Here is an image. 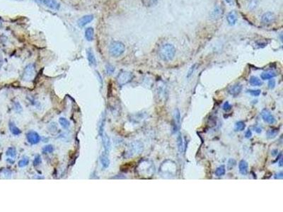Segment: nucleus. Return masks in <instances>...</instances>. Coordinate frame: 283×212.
<instances>
[{
    "instance_id": "1",
    "label": "nucleus",
    "mask_w": 283,
    "mask_h": 212,
    "mask_svg": "<svg viewBox=\"0 0 283 212\" xmlns=\"http://www.w3.org/2000/svg\"><path fill=\"white\" fill-rule=\"evenodd\" d=\"M175 55L176 48L171 44H164L159 50V56L163 61H171L174 58Z\"/></svg>"
},
{
    "instance_id": "2",
    "label": "nucleus",
    "mask_w": 283,
    "mask_h": 212,
    "mask_svg": "<svg viewBox=\"0 0 283 212\" xmlns=\"http://www.w3.org/2000/svg\"><path fill=\"white\" fill-rule=\"evenodd\" d=\"M108 50L111 56L113 57H118L124 53L125 50V47L121 42L114 41L111 43Z\"/></svg>"
},
{
    "instance_id": "3",
    "label": "nucleus",
    "mask_w": 283,
    "mask_h": 212,
    "mask_svg": "<svg viewBox=\"0 0 283 212\" xmlns=\"http://www.w3.org/2000/svg\"><path fill=\"white\" fill-rule=\"evenodd\" d=\"M133 78V74L128 71H122L117 77L118 83L120 85H124L130 82Z\"/></svg>"
},
{
    "instance_id": "4",
    "label": "nucleus",
    "mask_w": 283,
    "mask_h": 212,
    "mask_svg": "<svg viewBox=\"0 0 283 212\" xmlns=\"http://www.w3.org/2000/svg\"><path fill=\"white\" fill-rule=\"evenodd\" d=\"M35 75V67L33 64H28L24 70L23 79L25 81H30L33 79Z\"/></svg>"
},
{
    "instance_id": "5",
    "label": "nucleus",
    "mask_w": 283,
    "mask_h": 212,
    "mask_svg": "<svg viewBox=\"0 0 283 212\" xmlns=\"http://www.w3.org/2000/svg\"><path fill=\"white\" fill-rule=\"evenodd\" d=\"M276 20V16L274 13L268 12L265 13V14L262 16L261 21L262 23L265 24V25H270V24L273 23Z\"/></svg>"
},
{
    "instance_id": "6",
    "label": "nucleus",
    "mask_w": 283,
    "mask_h": 212,
    "mask_svg": "<svg viewBox=\"0 0 283 212\" xmlns=\"http://www.w3.org/2000/svg\"><path fill=\"white\" fill-rule=\"evenodd\" d=\"M26 139L31 144H36L41 141L39 134L35 131H30L26 134Z\"/></svg>"
},
{
    "instance_id": "7",
    "label": "nucleus",
    "mask_w": 283,
    "mask_h": 212,
    "mask_svg": "<svg viewBox=\"0 0 283 212\" xmlns=\"http://www.w3.org/2000/svg\"><path fill=\"white\" fill-rule=\"evenodd\" d=\"M35 2L43 4L45 5L47 7L53 10H57L60 7V4L56 0H35Z\"/></svg>"
},
{
    "instance_id": "8",
    "label": "nucleus",
    "mask_w": 283,
    "mask_h": 212,
    "mask_svg": "<svg viewBox=\"0 0 283 212\" xmlns=\"http://www.w3.org/2000/svg\"><path fill=\"white\" fill-rule=\"evenodd\" d=\"M261 117L263 120L268 124H273L276 121L275 117L272 115L271 113L268 110H266V109H265L261 112Z\"/></svg>"
},
{
    "instance_id": "9",
    "label": "nucleus",
    "mask_w": 283,
    "mask_h": 212,
    "mask_svg": "<svg viewBox=\"0 0 283 212\" xmlns=\"http://www.w3.org/2000/svg\"><path fill=\"white\" fill-rule=\"evenodd\" d=\"M93 15H86L82 16V18L78 20V26L79 27L83 28L84 26H85L86 25H87L88 23H89L90 22L93 21Z\"/></svg>"
},
{
    "instance_id": "10",
    "label": "nucleus",
    "mask_w": 283,
    "mask_h": 212,
    "mask_svg": "<svg viewBox=\"0 0 283 212\" xmlns=\"http://www.w3.org/2000/svg\"><path fill=\"white\" fill-rule=\"evenodd\" d=\"M249 165L245 160H241L238 163V169H239L240 173L243 175H246L248 173Z\"/></svg>"
},
{
    "instance_id": "11",
    "label": "nucleus",
    "mask_w": 283,
    "mask_h": 212,
    "mask_svg": "<svg viewBox=\"0 0 283 212\" xmlns=\"http://www.w3.org/2000/svg\"><path fill=\"white\" fill-rule=\"evenodd\" d=\"M86 54H87V59L91 65L96 66V59L95 55L93 54L92 50L91 48L87 49L86 50Z\"/></svg>"
},
{
    "instance_id": "12",
    "label": "nucleus",
    "mask_w": 283,
    "mask_h": 212,
    "mask_svg": "<svg viewBox=\"0 0 283 212\" xmlns=\"http://www.w3.org/2000/svg\"><path fill=\"white\" fill-rule=\"evenodd\" d=\"M242 90V86L240 84H236L234 86H233L231 88L229 89V92L230 93L231 95H234V96H237L239 93H241V91Z\"/></svg>"
},
{
    "instance_id": "13",
    "label": "nucleus",
    "mask_w": 283,
    "mask_h": 212,
    "mask_svg": "<svg viewBox=\"0 0 283 212\" xmlns=\"http://www.w3.org/2000/svg\"><path fill=\"white\" fill-rule=\"evenodd\" d=\"M227 22H228L230 26L235 25L237 21V16H236L235 13L232 12L229 13L227 16Z\"/></svg>"
},
{
    "instance_id": "14",
    "label": "nucleus",
    "mask_w": 283,
    "mask_h": 212,
    "mask_svg": "<svg viewBox=\"0 0 283 212\" xmlns=\"http://www.w3.org/2000/svg\"><path fill=\"white\" fill-rule=\"evenodd\" d=\"M100 160H101L102 166H103L104 168H108L109 165H110V160L108 159V156L106 154V153H103V154H101V156H100Z\"/></svg>"
},
{
    "instance_id": "15",
    "label": "nucleus",
    "mask_w": 283,
    "mask_h": 212,
    "mask_svg": "<svg viewBox=\"0 0 283 212\" xmlns=\"http://www.w3.org/2000/svg\"><path fill=\"white\" fill-rule=\"evenodd\" d=\"M94 36V30L93 28L89 27L85 31V37L88 41H92Z\"/></svg>"
},
{
    "instance_id": "16",
    "label": "nucleus",
    "mask_w": 283,
    "mask_h": 212,
    "mask_svg": "<svg viewBox=\"0 0 283 212\" xmlns=\"http://www.w3.org/2000/svg\"><path fill=\"white\" fill-rule=\"evenodd\" d=\"M9 127L10 131L12 132V135H14L15 136H18L21 133V131L20 130L19 128H18V127L15 125V124L14 123V122H9Z\"/></svg>"
},
{
    "instance_id": "17",
    "label": "nucleus",
    "mask_w": 283,
    "mask_h": 212,
    "mask_svg": "<svg viewBox=\"0 0 283 212\" xmlns=\"http://www.w3.org/2000/svg\"><path fill=\"white\" fill-rule=\"evenodd\" d=\"M103 144L105 149V151H106V153H108L111 147V142L110 139H109V137L107 135H104L103 137Z\"/></svg>"
},
{
    "instance_id": "18",
    "label": "nucleus",
    "mask_w": 283,
    "mask_h": 212,
    "mask_svg": "<svg viewBox=\"0 0 283 212\" xmlns=\"http://www.w3.org/2000/svg\"><path fill=\"white\" fill-rule=\"evenodd\" d=\"M276 76V74L274 72H271V71H268V72H263L262 73L261 76V79L263 80H268V79H273Z\"/></svg>"
},
{
    "instance_id": "19",
    "label": "nucleus",
    "mask_w": 283,
    "mask_h": 212,
    "mask_svg": "<svg viewBox=\"0 0 283 212\" xmlns=\"http://www.w3.org/2000/svg\"><path fill=\"white\" fill-rule=\"evenodd\" d=\"M250 84L251 86H260L262 85V81H260V79H258V77H251L250 79Z\"/></svg>"
},
{
    "instance_id": "20",
    "label": "nucleus",
    "mask_w": 283,
    "mask_h": 212,
    "mask_svg": "<svg viewBox=\"0 0 283 212\" xmlns=\"http://www.w3.org/2000/svg\"><path fill=\"white\" fill-rule=\"evenodd\" d=\"M59 122H60V125H61L64 129H68L70 126V122H69L68 120L64 117H60L59 119Z\"/></svg>"
},
{
    "instance_id": "21",
    "label": "nucleus",
    "mask_w": 283,
    "mask_h": 212,
    "mask_svg": "<svg viewBox=\"0 0 283 212\" xmlns=\"http://www.w3.org/2000/svg\"><path fill=\"white\" fill-rule=\"evenodd\" d=\"M225 173H226V168H225L224 166H221L216 169L215 171V175L217 177H221L223 176Z\"/></svg>"
},
{
    "instance_id": "22",
    "label": "nucleus",
    "mask_w": 283,
    "mask_h": 212,
    "mask_svg": "<svg viewBox=\"0 0 283 212\" xmlns=\"http://www.w3.org/2000/svg\"><path fill=\"white\" fill-rule=\"evenodd\" d=\"M245 127H246V124H245V122L244 121H238L235 124L234 129L235 131H241L244 130Z\"/></svg>"
},
{
    "instance_id": "23",
    "label": "nucleus",
    "mask_w": 283,
    "mask_h": 212,
    "mask_svg": "<svg viewBox=\"0 0 283 212\" xmlns=\"http://www.w3.org/2000/svg\"><path fill=\"white\" fill-rule=\"evenodd\" d=\"M259 4V1L258 0H249V3L247 4L248 6V9L251 10L255 9L258 6Z\"/></svg>"
},
{
    "instance_id": "24",
    "label": "nucleus",
    "mask_w": 283,
    "mask_h": 212,
    "mask_svg": "<svg viewBox=\"0 0 283 212\" xmlns=\"http://www.w3.org/2000/svg\"><path fill=\"white\" fill-rule=\"evenodd\" d=\"M6 155L11 158H15L16 156V149L14 147H9L6 151Z\"/></svg>"
},
{
    "instance_id": "25",
    "label": "nucleus",
    "mask_w": 283,
    "mask_h": 212,
    "mask_svg": "<svg viewBox=\"0 0 283 212\" xmlns=\"http://www.w3.org/2000/svg\"><path fill=\"white\" fill-rule=\"evenodd\" d=\"M177 145H178V148H179V151L180 153L183 152V142L182 137H181V135H180V134H179V136H178Z\"/></svg>"
},
{
    "instance_id": "26",
    "label": "nucleus",
    "mask_w": 283,
    "mask_h": 212,
    "mask_svg": "<svg viewBox=\"0 0 283 212\" xmlns=\"http://www.w3.org/2000/svg\"><path fill=\"white\" fill-rule=\"evenodd\" d=\"M28 163H29V158L25 156V157H24L21 160H19L18 164H19V166L20 168H24V167L28 166Z\"/></svg>"
},
{
    "instance_id": "27",
    "label": "nucleus",
    "mask_w": 283,
    "mask_h": 212,
    "mask_svg": "<svg viewBox=\"0 0 283 212\" xmlns=\"http://www.w3.org/2000/svg\"><path fill=\"white\" fill-rule=\"evenodd\" d=\"M278 131H279V129H270L268 131V137L270 138V139H273V138H275L276 136H277Z\"/></svg>"
},
{
    "instance_id": "28",
    "label": "nucleus",
    "mask_w": 283,
    "mask_h": 212,
    "mask_svg": "<svg viewBox=\"0 0 283 212\" xmlns=\"http://www.w3.org/2000/svg\"><path fill=\"white\" fill-rule=\"evenodd\" d=\"M174 118H175V126H176V129H177V125H179L180 124V112L179 110L176 109V112L174 114Z\"/></svg>"
},
{
    "instance_id": "29",
    "label": "nucleus",
    "mask_w": 283,
    "mask_h": 212,
    "mask_svg": "<svg viewBox=\"0 0 283 212\" xmlns=\"http://www.w3.org/2000/svg\"><path fill=\"white\" fill-rule=\"evenodd\" d=\"M54 151V147H53V145L49 144V145H46L45 146H44V148L43 149V152L45 153H51Z\"/></svg>"
},
{
    "instance_id": "30",
    "label": "nucleus",
    "mask_w": 283,
    "mask_h": 212,
    "mask_svg": "<svg viewBox=\"0 0 283 212\" xmlns=\"http://www.w3.org/2000/svg\"><path fill=\"white\" fill-rule=\"evenodd\" d=\"M157 2L158 0H143L144 4L146 6H148V7L155 5L157 3Z\"/></svg>"
},
{
    "instance_id": "31",
    "label": "nucleus",
    "mask_w": 283,
    "mask_h": 212,
    "mask_svg": "<svg viewBox=\"0 0 283 212\" xmlns=\"http://www.w3.org/2000/svg\"><path fill=\"white\" fill-rule=\"evenodd\" d=\"M41 161H42V160H41V156L37 155L35 157L34 160H33V166H38V165H40L41 163Z\"/></svg>"
},
{
    "instance_id": "32",
    "label": "nucleus",
    "mask_w": 283,
    "mask_h": 212,
    "mask_svg": "<svg viewBox=\"0 0 283 212\" xmlns=\"http://www.w3.org/2000/svg\"><path fill=\"white\" fill-rule=\"evenodd\" d=\"M247 92L250 93V94L251 95H253V96H258V95L260 94V92H261V91H260V90H259V89H256V90H248Z\"/></svg>"
},
{
    "instance_id": "33",
    "label": "nucleus",
    "mask_w": 283,
    "mask_h": 212,
    "mask_svg": "<svg viewBox=\"0 0 283 212\" xmlns=\"http://www.w3.org/2000/svg\"><path fill=\"white\" fill-rule=\"evenodd\" d=\"M236 164H237V162H236V160L234 159H233V158H231V159H229V162H228V165H227L228 169L230 170L231 168H233L234 167L236 166Z\"/></svg>"
},
{
    "instance_id": "34",
    "label": "nucleus",
    "mask_w": 283,
    "mask_h": 212,
    "mask_svg": "<svg viewBox=\"0 0 283 212\" xmlns=\"http://www.w3.org/2000/svg\"><path fill=\"white\" fill-rule=\"evenodd\" d=\"M115 71V67L111 64H108L106 66V71L108 73V74H112Z\"/></svg>"
},
{
    "instance_id": "35",
    "label": "nucleus",
    "mask_w": 283,
    "mask_h": 212,
    "mask_svg": "<svg viewBox=\"0 0 283 212\" xmlns=\"http://www.w3.org/2000/svg\"><path fill=\"white\" fill-rule=\"evenodd\" d=\"M231 109V106L229 104V102L228 101L225 102L224 104L223 105V110L225 111H229Z\"/></svg>"
},
{
    "instance_id": "36",
    "label": "nucleus",
    "mask_w": 283,
    "mask_h": 212,
    "mask_svg": "<svg viewBox=\"0 0 283 212\" xmlns=\"http://www.w3.org/2000/svg\"><path fill=\"white\" fill-rule=\"evenodd\" d=\"M275 81L273 79H271V80H270V81L268 82V87L270 89H273L275 88Z\"/></svg>"
},
{
    "instance_id": "37",
    "label": "nucleus",
    "mask_w": 283,
    "mask_h": 212,
    "mask_svg": "<svg viewBox=\"0 0 283 212\" xmlns=\"http://www.w3.org/2000/svg\"><path fill=\"white\" fill-rule=\"evenodd\" d=\"M245 137H246V138H247V139H249V138H251V137H252V132H251V131L250 130V129H249V130L246 132V134H245Z\"/></svg>"
},
{
    "instance_id": "38",
    "label": "nucleus",
    "mask_w": 283,
    "mask_h": 212,
    "mask_svg": "<svg viewBox=\"0 0 283 212\" xmlns=\"http://www.w3.org/2000/svg\"><path fill=\"white\" fill-rule=\"evenodd\" d=\"M282 178H283V173H282V172H280V173L276 174L275 176V179H282Z\"/></svg>"
},
{
    "instance_id": "39",
    "label": "nucleus",
    "mask_w": 283,
    "mask_h": 212,
    "mask_svg": "<svg viewBox=\"0 0 283 212\" xmlns=\"http://www.w3.org/2000/svg\"><path fill=\"white\" fill-rule=\"evenodd\" d=\"M195 65H193V66H192V67H191V69H190V71H189V72H188V77H190V76L191 74H192V73L193 72V71H194V70H195Z\"/></svg>"
},
{
    "instance_id": "40",
    "label": "nucleus",
    "mask_w": 283,
    "mask_h": 212,
    "mask_svg": "<svg viewBox=\"0 0 283 212\" xmlns=\"http://www.w3.org/2000/svg\"><path fill=\"white\" fill-rule=\"evenodd\" d=\"M255 129H256V132H258V133L261 132V129H260V128H258V127H256Z\"/></svg>"
},
{
    "instance_id": "41",
    "label": "nucleus",
    "mask_w": 283,
    "mask_h": 212,
    "mask_svg": "<svg viewBox=\"0 0 283 212\" xmlns=\"http://www.w3.org/2000/svg\"><path fill=\"white\" fill-rule=\"evenodd\" d=\"M280 166H282V158H280Z\"/></svg>"
},
{
    "instance_id": "42",
    "label": "nucleus",
    "mask_w": 283,
    "mask_h": 212,
    "mask_svg": "<svg viewBox=\"0 0 283 212\" xmlns=\"http://www.w3.org/2000/svg\"><path fill=\"white\" fill-rule=\"evenodd\" d=\"M225 1H226L227 3L230 4V3H231V2H232V0H225Z\"/></svg>"
},
{
    "instance_id": "43",
    "label": "nucleus",
    "mask_w": 283,
    "mask_h": 212,
    "mask_svg": "<svg viewBox=\"0 0 283 212\" xmlns=\"http://www.w3.org/2000/svg\"><path fill=\"white\" fill-rule=\"evenodd\" d=\"M2 22H1V21H0V28H1V27H2Z\"/></svg>"
}]
</instances>
